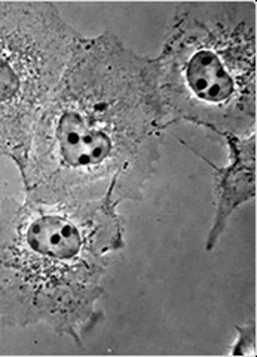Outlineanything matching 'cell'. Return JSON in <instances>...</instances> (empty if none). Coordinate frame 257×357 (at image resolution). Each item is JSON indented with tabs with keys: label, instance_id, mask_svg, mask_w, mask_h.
Listing matches in <instances>:
<instances>
[{
	"label": "cell",
	"instance_id": "7a4b0ae2",
	"mask_svg": "<svg viewBox=\"0 0 257 357\" xmlns=\"http://www.w3.org/2000/svg\"><path fill=\"white\" fill-rule=\"evenodd\" d=\"M119 205L0 204V322L45 325L78 346L103 319L112 255L125 248Z\"/></svg>",
	"mask_w": 257,
	"mask_h": 357
},
{
	"label": "cell",
	"instance_id": "6da1fadb",
	"mask_svg": "<svg viewBox=\"0 0 257 357\" xmlns=\"http://www.w3.org/2000/svg\"><path fill=\"white\" fill-rule=\"evenodd\" d=\"M167 126L155 58L112 31L82 34L34 128L20 174L24 199L61 206L143 200Z\"/></svg>",
	"mask_w": 257,
	"mask_h": 357
},
{
	"label": "cell",
	"instance_id": "277c9868",
	"mask_svg": "<svg viewBox=\"0 0 257 357\" xmlns=\"http://www.w3.org/2000/svg\"><path fill=\"white\" fill-rule=\"evenodd\" d=\"M80 36L51 2L0 0V158L20 174Z\"/></svg>",
	"mask_w": 257,
	"mask_h": 357
},
{
	"label": "cell",
	"instance_id": "5b68a950",
	"mask_svg": "<svg viewBox=\"0 0 257 357\" xmlns=\"http://www.w3.org/2000/svg\"><path fill=\"white\" fill-rule=\"evenodd\" d=\"M221 138L225 139L229 151L226 166L214 165L204 154L183 142L213 171L214 218L207 234V252L216 249L233 212L256 197V132L249 137L223 135Z\"/></svg>",
	"mask_w": 257,
	"mask_h": 357
},
{
	"label": "cell",
	"instance_id": "8992f818",
	"mask_svg": "<svg viewBox=\"0 0 257 357\" xmlns=\"http://www.w3.org/2000/svg\"><path fill=\"white\" fill-rule=\"evenodd\" d=\"M237 329V340L232 344L230 356H254L256 354V322L240 325Z\"/></svg>",
	"mask_w": 257,
	"mask_h": 357
},
{
	"label": "cell",
	"instance_id": "3957f363",
	"mask_svg": "<svg viewBox=\"0 0 257 357\" xmlns=\"http://www.w3.org/2000/svg\"><path fill=\"white\" fill-rule=\"evenodd\" d=\"M168 126L256 132V3L183 2L155 58Z\"/></svg>",
	"mask_w": 257,
	"mask_h": 357
}]
</instances>
